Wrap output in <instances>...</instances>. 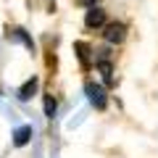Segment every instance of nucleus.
I'll return each instance as SVG.
<instances>
[{
	"label": "nucleus",
	"mask_w": 158,
	"mask_h": 158,
	"mask_svg": "<svg viewBox=\"0 0 158 158\" xmlns=\"http://www.w3.org/2000/svg\"><path fill=\"white\" fill-rule=\"evenodd\" d=\"M103 37H106V42H111V45L124 42V37H127V24H121V21H111V24H106V32H103Z\"/></svg>",
	"instance_id": "1"
},
{
	"label": "nucleus",
	"mask_w": 158,
	"mask_h": 158,
	"mask_svg": "<svg viewBox=\"0 0 158 158\" xmlns=\"http://www.w3.org/2000/svg\"><path fill=\"white\" fill-rule=\"evenodd\" d=\"M85 27H87V29H100V27H106V11L98 8V6H92L90 11H87V16H85Z\"/></svg>",
	"instance_id": "2"
},
{
	"label": "nucleus",
	"mask_w": 158,
	"mask_h": 158,
	"mask_svg": "<svg viewBox=\"0 0 158 158\" xmlns=\"http://www.w3.org/2000/svg\"><path fill=\"white\" fill-rule=\"evenodd\" d=\"M87 98H90V103L98 108V111H103V108H106V103H108L106 90H103L100 85H92V82L87 85Z\"/></svg>",
	"instance_id": "3"
},
{
	"label": "nucleus",
	"mask_w": 158,
	"mask_h": 158,
	"mask_svg": "<svg viewBox=\"0 0 158 158\" xmlns=\"http://www.w3.org/2000/svg\"><path fill=\"white\" fill-rule=\"evenodd\" d=\"M29 140H32V127H19V129L13 132V145L16 148H24Z\"/></svg>",
	"instance_id": "4"
},
{
	"label": "nucleus",
	"mask_w": 158,
	"mask_h": 158,
	"mask_svg": "<svg viewBox=\"0 0 158 158\" xmlns=\"http://www.w3.org/2000/svg\"><path fill=\"white\" fill-rule=\"evenodd\" d=\"M37 77H32V79H27V82H24L21 85V90H19V98H21V100H29V98L34 95V92H37Z\"/></svg>",
	"instance_id": "5"
},
{
	"label": "nucleus",
	"mask_w": 158,
	"mask_h": 158,
	"mask_svg": "<svg viewBox=\"0 0 158 158\" xmlns=\"http://www.w3.org/2000/svg\"><path fill=\"white\" fill-rule=\"evenodd\" d=\"M74 50H77L79 61H82V66L90 69V45H87V42H74Z\"/></svg>",
	"instance_id": "6"
},
{
	"label": "nucleus",
	"mask_w": 158,
	"mask_h": 158,
	"mask_svg": "<svg viewBox=\"0 0 158 158\" xmlns=\"http://www.w3.org/2000/svg\"><path fill=\"white\" fill-rule=\"evenodd\" d=\"M98 69H100V74H103V79H106V85H111V82H113V77H111V74H113V69H111V63H108V61H100V63H98Z\"/></svg>",
	"instance_id": "7"
},
{
	"label": "nucleus",
	"mask_w": 158,
	"mask_h": 158,
	"mask_svg": "<svg viewBox=\"0 0 158 158\" xmlns=\"http://www.w3.org/2000/svg\"><path fill=\"white\" fill-rule=\"evenodd\" d=\"M45 116L48 118L56 116V100H53V95H45Z\"/></svg>",
	"instance_id": "8"
},
{
	"label": "nucleus",
	"mask_w": 158,
	"mask_h": 158,
	"mask_svg": "<svg viewBox=\"0 0 158 158\" xmlns=\"http://www.w3.org/2000/svg\"><path fill=\"white\" fill-rule=\"evenodd\" d=\"M77 3H79V6H85V8H92V6H95V0H77Z\"/></svg>",
	"instance_id": "9"
}]
</instances>
